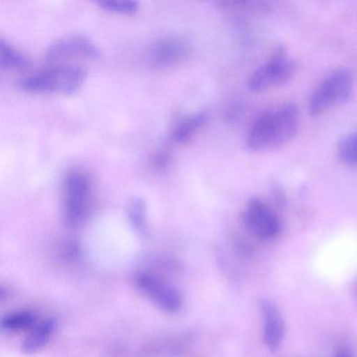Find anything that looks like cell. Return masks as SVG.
I'll return each instance as SVG.
<instances>
[{"mask_svg": "<svg viewBox=\"0 0 357 357\" xmlns=\"http://www.w3.org/2000/svg\"><path fill=\"white\" fill-rule=\"evenodd\" d=\"M243 223L250 233L260 239H273L281 231V222L277 215L260 199H252L246 204Z\"/></svg>", "mask_w": 357, "mask_h": 357, "instance_id": "7", "label": "cell"}, {"mask_svg": "<svg viewBox=\"0 0 357 357\" xmlns=\"http://www.w3.org/2000/svg\"><path fill=\"white\" fill-rule=\"evenodd\" d=\"M56 329V321L47 319L34 326L28 337L22 344V351L26 354L38 352L47 346Z\"/></svg>", "mask_w": 357, "mask_h": 357, "instance_id": "11", "label": "cell"}, {"mask_svg": "<svg viewBox=\"0 0 357 357\" xmlns=\"http://www.w3.org/2000/svg\"><path fill=\"white\" fill-rule=\"evenodd\" d=\"M86 78L84 68L72 64H56L22 79L20 87L32 93H73Z\"/></svg>", "mask_w": 357, "mask_h": 357, "instance_id": "2", "label": "cell"}, {"mask_svg": "<svg viewBox=\"0 0 357 357\" xmlns=\"http://www.w3.org/2000/svg\"><path fill=\"white\" fill-rule=\"evenodd\" d=\"M64 220L68 227H78L83 222L91 204V185L89 176L73 170L64 179Z\"/></svg>", "mask_w": 357, "mask_h": 357, "instance_id": "4", "label": "cell"}, {"mask_svg": "<svg viewBox=\"0 0 357 357\" xmlns=\"http://www.w3.org/2000/svg\"><path fill=\"white\" fill-rule=\"evenodd\" d=\"M0 64L9 70H22L30 66V60L22 52L12 47L5 39H0Z\"/></svg>", "mask_w": 357, "mask_h": 357, "instance_id": "12", "label": "cell"}, {"mask_svg": "<svg viewBox=\"0 0 357 357\" xmlns=\"http://www.w3.org/2000/svg\"><path fill=\"white\" fill-rule=\"evenodd\" d=\"M337 155L342 164L357 167V133L348 135L340 142Z\"/></svg>", "mask_w": 357, "mask_h": 357, "instance_id": "16", "label": "cell"}, {"mask_svg": "<svg viewBox=\"0 0 357 357\" xmlns=\"http://www.w3.org/2000/svg\"><path fill=\"white\" fill-rule=\"evenodd\" d=\"M334 357H353L352 351L348 348H342L336 352Z\"/></svg>", "mask_w": 357, "mask_h": 357, "instance_id": "18", "label": "cell"}, {"mask_svg": "<svg viewBox=\"0 0 357 357\" xmlns=\"http://www.w3.org/2000/svg\"><path fill=\"white\" fill-rule=\"evenodd\" d=\"M135 284L149 300L166 312H178L183 307L181 292L168 282L152 273H139L135 278Z\"/></svg>", "mask_w": 357, "mask_h": 357, "instance_id": "6", "label": "cell"}, {"mask_svg": "<svg viewBox=\"0 0 357 357\" xmlns=\"http://www.w3.org/2000/svg\"><path fill=\"white\" fill-rule=\"evenodd\" d=\"M104 9L116 13L131 14L135 13L139 9V3L137 1H116V0H107L99 3Z\"/></svg>", "mask_w": 357, "mask_h": 357, "instance_id": "17", "label": "cell"}, {"mask_svg": "<svg viewBox=\"0 0 357 357\" xmlns=\"http://www.w3.org/2000/svg\"><path fill=\"white\" fill-rule=\"evenodd\" d=\"M100 50L91 39L84 36H72L61 39L50 47L47 52V58L51 61L59 60L70 56H84V57L97 58L100 56Z\"/></svg>", "mask_w": 357, "mask_h": 357, "instance_id": "8", "label": "cell"}, {"mask_svg": "<svg viewBox=\"0 0 357 357\" xmlns=\"http://www.w3.org/2000/svg\"><path fill=\"white\" fill-rule=\"evenodd\" d=\"M35 317L29 311H17L5 315L1 321V328L5 331L18 332L30 329L34 326Z\"/></svg>", "mask_w": 357, "mask_h": 357, "instance_id": "15", "label": "cell"}, {"mask_svg": "<svg viewBox=\"0 0 357 357\" xmlns=\"http://www.w3.org/2000/svg\"><path fill=\"white\" fill-rule=\"evenodd\" d=\"M353 75L346 68H338L324 79L314 89L309 101V114L317 116L329 108L350 100L353 93Z\"/></svg>", "mask_w": 357, "mask_h": 357, "instance_id": "3", "label": "cell"}, {"mask_svg": "<svg viewBox=\"0 0 357 357\" xmlns=\"http://www.w3.org/2000/svg\"><path fill=\"white\" fill-rule=\"evenodd\" d=\"M127 213L128 218L132 225L133 229L141 235H147L148 219H147V206L144 199L139 197H132L129 200L127 204Z\"/></svg>", "mask_w": 357, "mask_h": 357, "instance_id": "13", "label": "cell"}, {"mask_svg": "<svg viewBox=\"0 0 357 357\" xmlns=\"http://www.w3.org/2000/svg\"><path fill=\"white\" fill-rule=\"evenodd\" d=\"M296 68V64L288 58L285 50L280 47L264 66L255 70L248 80V89L262 91L279 86L294 77Z\"/></svg>", "mask_w": 357, "mask_h": 357, "instance_id": "5", "label": "cell"}, {"mask_svg": "<svg viewBox=\"0 0 357 357\" xmlns=\"http://www.w3.org/2000/svg\"><path fill=\"white\" fill-rule=\"evenodd\" d=\"M187 45L178 39L167 38L153 49V60L158 66H171L185 57Z\"/></svg>", "mask_w": 357, "mask_h": 357, "instance_id": "10", "label": "cell"}, {"mask_svg": "<svg viewBox=\"0 0 357 357\" xmlns=\"http://www.w3.org/2000/svg\"><path fill=\"white\" fill-rule=\"evenodd\" d=\"M261 310L264 317V342L271 350L281 344L284 335V323L277 307L267 300L261 302Z\"/></svg>", "mask_w": 357, "mask_h": 357, "instance_id": "9", "label": "cell"}, {"mask_svg": "<svg viewBox=\"0 0 357 357\" xmlns=\"http://www.w3.org/2000/svg\"><path fill=\"white\" fill-rule=\"evenodd\" d=\"M206 121V116L204 114H194V116H188L183 119L181 123L177 124L173 131V139L177 143H185L189 141L194 133L204 125Z\"/></svg>", "mask_w": 357, "mask_h": 357, "instance_id": "14", "label": "cell"}, {"mask_svg": "<svg viewBox=\"0 0 357 357\" xmlns=\"http://www.w3.org/2000/svg\"><path fill=\"white\" fill-rule=\"evenodd\" d=\"M298 110L287 103L261 114L248 132V148L254 151L277 149L289 143L298 132Z\"/></svg>", "mask_w": 357, "mask_h": 357, "instance_id": "1", "label": "cell"}]
</instances>
